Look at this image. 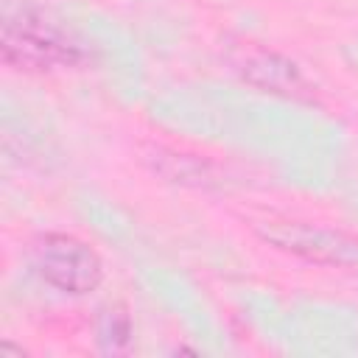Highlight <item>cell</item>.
<instances>
[{"mask_svg": "<svg viewBox=\"0 0 358 358\" xmlns=\"http://www.w3.org/2000/svg\"><path fill=\"white\" fill-rule=\"evenodd\" d=\"M229 59L235 64V73L246 84H252L263 92L280 95V98L313 101V84L305 78V73L288 56H282L271 48L255 45V42H243L232 50Z\"/></svg>", "mask_w": 358, "mask_h": 358, "instance_id": "277c9868", "label": "cell"}, {"mask_svg": "<svg viewBox=\"0 0 358 358\" xmlns=\"http://www.w3.org/2000/svg\"><path fill=\"white\" fill-rule=\"evenodd\" d=\"M154 168L168 176L171 182L179 185H193V187H207L213 182V165L201 157L193 154H168V151H157L154 154Z\"/></svg>", "mask_w": 358, "mask_h": 358, "instance_id": "5b68a950", "label": "cell"}, {"mask_svg": "<svg viewBox=\"0 0 358 358\" xmlns=\"http://www.w3.org/2000/svg\"><path fill=\"white\" fill-rule=\"evenodd\" d=\"M131 316L123 305H106L98 316V344L103 352L117 355L131 347Z\"/></svg>", "mask_w": 358, "mask_h": 358, "instance_id": "8992f818", "label": "cell"}, {"mask_svg": "<svg viewBox=\"0 0 358 358\" xmlns=\"http://www.w3.org/2000/svg\"><path fill=\"white\" fill-rule=\"evenodd\" d=\"M3 62L17 70H56L81 62V48L48 11L36 6H14L3 17L0 28Z\"/></svg>", "mask_w": 358, "mask_h": 358, "instance_id": "6da1fadb", "label": "cell"}, {"mask_svg": "<svg viewBox=\"0 0 358 358\" xmlns=\"http://www.w3.org/2000/svg\"><path fill=\"white\" fill-rule=\"evenodd\" d=\"M260 238L271 246L291 252L302 260L319 266H355L358 263V238H350L338 229H327L305 221H266L260 224Z\"/></svg>", "mask_w": 358, "mask_h": 358, "instance_id": "3957f363", "label": "cell"}, {"mask_svg": "<svg viewBox=\"0 0 358 358\" xmlns=\"http://www.w3.org/2000/svg\"><path fill=\"white\" fill-rule=\"evenodd\" d=\"M34 263L45 282L73 296L95 291L103 280V263L98 252L81 238L64 232L42 235L34 246Z\"/></svg>", "mask_w": 358, "mask_h": 358, "instance_id": "7a4b0ae2", "label": "cell"}]
</instances>
